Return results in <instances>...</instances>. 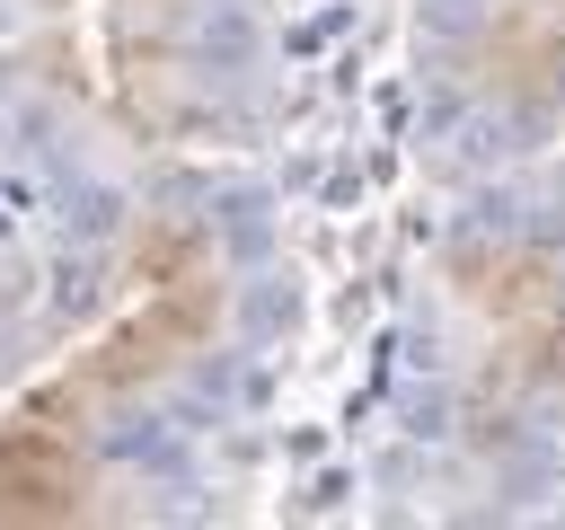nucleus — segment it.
<instances>
[{
  "label": "nucleus",
  "instance_id": "4",
  "mask_svg": "<svg viewBox=\"0 0 565 530\" xmlns=\"http://www.w3.org/2000/svg\"><path fill=\"white\" fill-rule=\"evenodd\" d=\"M415 88L441 159L530 168L565 141V0H424Z\"/></svg>",
  "mask_w": 565,
  "mask_h": 530
},
{
  "label": "nucleus",
  "instance_id": "2",
  "mask_svg": "<svg viewBox=\"0 0 565 530\" xmlns=\"http://www.w3.org/2000/svg\"><path fill=\"white\" fill-rule=\"evenodd\" d=\"M565 477V186L503 168L433 247L397 353L406 512H530Z\"/></svg>",
  "mask_w": 565,
  "mask_h": 530
},
{
  "label": "nucleus",
  "instance_id": "3",
  "mask_svg": "<svg viewBox=\"0 0 565 530\" xmlns=\"http://www.w3.org/2000/svg\"><path fill=\"white\" fill-rule=\"evenodd\" d=\"M265 0H0V106L71 168L177 177L265 124Z\"/></svg>",
  "mask_w": 565,
  "mask_h": 530
},
{
  "label": "nucleus",
  "instance_id": "1",
  "mask_svg": "<svg viewBox=\"0 0 565 530\" xmlns=\"http://www.w3.org/2000/svg\"><path fill=\"white\" fill-rule=\"evenodd\" d=\"M274 327L247 194L177 168L0 327V512H159L230 424Z\"/></svg>",
  "mask_w": 565,
  "mask_h": 530
}]
</instances>
